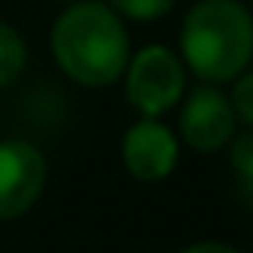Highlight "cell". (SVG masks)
Returning a JSON list of instances; mask_svg holds the SVG:
<instances>
[{
    "label": "cell",
    "instance_id": "1",
    "mask_svg": "<svg viewBox=\"0 0 253 253\" xmlns=\"http://www.w3.org/2000/svg\"><path fill=\"white\" fill-rule=\"evenodd\" d=\"M51 55L61 74L86 90L119 84L131 58L125 19L106 0L68 3L51 26Z\"/></svg>",
    "mask_w": 253,
    "mask_h": 253
},
{
    "label": "cell",
    "instance_id": "2",
    "mask_svg": "<svg viewBox=\"0 0 253 253\" xmlns=\"http://www.w3.org/2000/svg\"><path fill=\"white\" fill-rule=\"evenodd\" d=\"M179 58L202 84H231L253 58V13L241 0H196L179 26Z\"/></svg>",
    "mask_w": 253,
    "mask_h": 253
},
{
    "label": "cell",
    "instance_id": "3",
    "mask_svg": "<svg viewBox=\"0 0 253 253\" xmlns=\"http://www.w3.org/2000/svg\"><path fill=\"white\" fill-rule=\"evenodd\" d=\"M186 64L167 45L154 42L131 51L125 68V103L141 119H161L186 96Z\"/></svg>",
    "mask_w": 253,
    "mask_h": 253
},
{
    "label": "cell",
    "instance_id": "4",
    "mask_svg": "<svg viewBox=\"0 0 253 253\" xmlns=\"http://www.w3.org/2000/svg\"><path fill=\"white\" fill-rule=\"evenodd\" d=\"M179 141L199 154H218L237 135V116L228 93H221L211 84H199L179 103L176 119Z\"/></svg>",
    "mask_w": 253,
    "mask_h": 253
},
{
    "label": "cell",
    "instance_id": "5",
    "mask_svg": "<svg viewBox=\"0 0 253 253\" xmlns=\"http://www.w3.org/2000/svg\"><path fill=\"white\" fill-rule=\"evenodd\" d=\"M48 183V161L26 138L0 141V221L29 215Z\"/></svg>",
    "mask_w": 253,
    "mask_h": 253
},
{
    "label": "cell",
    "instance_id": "6",
    "mask_svg": "<svg viewBox=\"0 0 253 253\" xmlns=\"http://www.w3.org/2000/svg\"><path fill=\"white\" fill-rule=\"evenodd\" d=\"M122 167L138 183H164L179 164V138L161 119H138L122 135Z\"/></svg>",
    "mask_w": 253,
    "mask_h": 253
},
{
    "label": "cell",
    "instance_id": "7",
    "mask_svg": "<svg viewBox=\"0 0 253 253\" xmlns=\"http://www.w3.org/2000/svg\"><path fill=\"white\" fill-rule=\"evenodd\" d=\"M26 61H29V51H26L19 29L0 19V90L19 81V74L26 71Z\"/></svg>",
    "mask_w": 253,
    "mask_h": 253
},
{
    "label": "cell",
    "instance_id": "8",
    "mask_svg": "<svg viewBox=\"0 0 253 253\" xmlns=\"http://www.w3.org/2000/svg\"><path fill=\"white\" fill-rule=\"evenodd\" d=\"M106 3L122 19H131V23H154V19L167 16L173 6H176V0H106Z\"/></svg>",
    "mask_w": 253,
    "mask_h": 253
},
{
    "label": "cell",
    "instance_id": "9",
    "mask_svg": "<svg viewBox=\"0 0 253 253\" xmlns=\"http://www.w3.org/2000/svg\"><path fill=\"white\" fill-rule=\"evenodd\" d=\"M228 157L234 173L244 179V186H253V128L234 135V141L228 144Z\"/></svg>",
    "mask_w": 253,
    "mask_h": 253
},
{
    "label": "cell",
    "instance_id": "10",
    "mask_svg": "<svg viewBox=\"0 0 253 253\" xmlns=\"http://www.w3.org/2000/svg\"><path fill=\"white\" fill-rule=\"evenodd\" d=\"M231 106H234L237 122L253 128V71H244L237 81H231V93H228Z\"/></svg>",
    "mask_w": 253,
    "mask_h": 253
},
{
    "label": "cell",
    "instance_id": "11",
    "mask_svg": "<svg viewBox=\"0 0 253 253\" xmlns=\"http://www.w3.org/2000/svg\"><path fill=\"white\" fill-rule=\"evenodd\" d=\"M179 253H241V250L224 244V241H196V244H189V247H183Z\"/></svg>",
    "mask_w": 253,
    "mask_h": 253
},
{
    "label": "cell",
    "instance_id": "12",
    "mask_svg": "<svg viewBox=\"0 0 253 253\" xmlns=\"http://www.w3.org/2000/svg\"><path fill=\"white\" fill-rule=\"evenodd\" d=\"M55 3H77V0H55Z\"/></svg>",
    "mask_w": 253,
    "mask_h": 253
}]
</instances>
